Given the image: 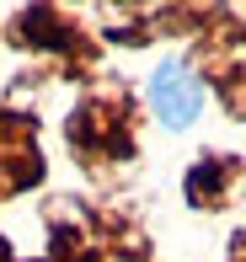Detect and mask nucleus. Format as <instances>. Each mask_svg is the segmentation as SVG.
<instances>
[{
  "instance_id": "f257e3e1",
  "label": "nucleus",
  "mask_w": 246,
  "mask_h": 262,
  "mask_svg": "<svg viewBox=\"0 0 246 262\" xmlns=\"http://www.w3.org/2000/svg\"><path fill=\"white\" fill-rule=\"evenodd\" d=\"M70 145L91 166L123 161L134 150V107H128V91H97V97L80 102L75 118H70Z\"/></svg>"
},
{
  "instance_id": "f03ea898",
  "label": "nucleus",
  "mask_w": 246,
  "mask_h": 262,
  "mask_svg": "<svg viewBox=\"0 0 246 262\" xmlns=\"http://www.w3.org/2000/svg\"><path fill=\"white\" fill-rule=\"evenodd\" d=\"M150 107L166 128H187L198 113H204V80L187 64H161L150 75Z\"/></svg>"
},
{
  "instance_id": "7ed1b4c3",
  "label": "nucleus",
  "mask_w": 246,
  "mask_h": 262,
  "mask_svg": "<svg viewBox=\"0 0 246 262\" xmlns=\"http://www.w3.org/2000/svg\"><path fill=\"white\" fill-rule=\"evenodd\" d=\"M241 182H246V166L236 156H204L187 171V204L193 209H219Z\"/></svg>"
},
{
  "instance_id": "20e7f679",
  "label": "nucleus",
  "mask_w": 246,
  "mask_h": 262,
  "mask_svg": "<svg viewBox=\"0 0 246 262\" xmlns=\"http://www.w3.org/2000/svg\"><path fill=\"white\" fill-rule=\"evenodd\" d=\"M16 32H21V43H38V49H59V54H75V49H80V32L70 27V21H64L54 6H32V11H21Z\"/></svg>"
},
{
  "instance_id": "39448f33",
  "label": "nucleus",
  "mask_w": 246,
  "mask_h": 262,
  "mask_svg": "<svg viewBox=\"0 0 246 262\" xmlns=\"http://www.w3.org/2000/svg\"><path fill=\"white\" fill-rule=\"evenodd\" d=\"M43 262H97V257H91V241H80L75 230H54V252Z\"/></svg>"
},
{
  "instance_id": "423d86ee",
  "label": "nucleus",
  "mask_w": 246,
  "mask_h": 262,
  "mask_svg": "<svg viewBox=\"0 0 246 262\" xmlns=\"http://www.w3.org/2000/svg\"><path fill=\"white\" fill-rule=\"evenodd\" d=\"M230 262H246V230L236 235V252H230Z\"/></svg>"
},
{
  "instance_id": "0eeeda50",
  "label": "nucleus",
  "mask_w": 246,
  "mask_h": 262,
  "mask_svg": "<svg viewBox=\"0 0 246 262\" xmlns=\"http://www.w3.org/2000/svg\"><path fill=\"white\" fill-rule=\"evenodd\" d=\"M0 262H11V246H6V241H0Z\"/></svg>"
}]
</instances>
